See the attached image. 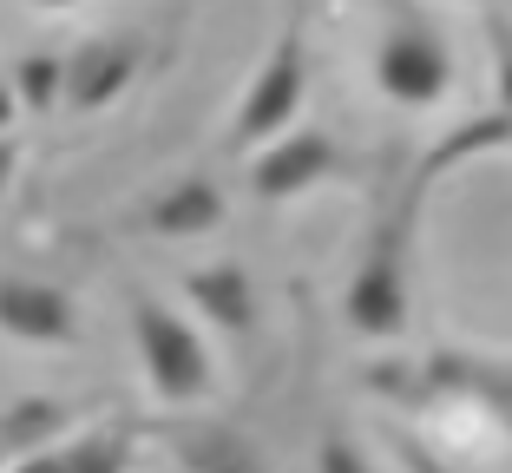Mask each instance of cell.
Wrapping results in <instances>:
<instances>
[{"mask_svg":"<svg viewBox=\"0 0 512 473\" xmlns=\"http://www.w3.org/2000/svg\"><path fill=\"white\" fill-rule=\"evenodd\" d=\"M132 336H138V362H145V382L165 401H204L211 395V355L197 342V329L178 309L138 296L132 303Z\"/></svg>","mask_w":512,"mask_h":473,"instance_id":"obj_1","label":"cell"},{"mask_svg":"<svg viewBox=\"0 0 512 473\" xmlns=\"http://www.w3.org/2000/svg\"><path fill=\"white\" fill-rule=\"evenodd\" d=\"M302 33L283 27L270 46V60H263V73L250 79V92H243L237 106V125H230V138H237L243 152H263L270 138H283V125H296L302 112Z\"/></svg>","mask_w":512,"mask_h":473,"instance_id":"obj_2","label":"cell"},{"mask_svg":"<svg viewBox=\"0 0 512 473\" xmlns=\"http://www.w3.org/2000/svg\"><path fill=\"white\" fill-rule=\"evenodd\" d=\"M348 329L368 342H388L407 329V270H401V244H394V224L381 230V244L362 257L355 283H348V303H342Z\"/></svg>","mask_w":512,"mask_h":473,"instance_id":"obj_3","label":"cell"},{"mask_svg":"<svg viewBox=\"0 0 512 473\" xmlns=\"http://www.w3.org/2000/svg\"><path fill=\"white\" fill-rule=\"evenodd\" d=\"M375 86L388 92L394 106H434V99H447V86H453L447 46H440L427 27L388 33L381 53H375Z\"/></svg>","mask_w":512,"mask_h":473,"instance_id":"obj_4","label":"cell"},{"mask_svg":"<svg viewBox=\"0 0 512 473\" xmlns=\"http://www.w3.org/2000/svg\"><path fill=\"white\" fill-rule=\"evenodd\" d=\"M342 171V152H335V138L329 132H283V138H270L263 152H256V165H250V191L256 198H302V191H316L322 178H335Z\"/></svg>","mask_w":512,"mask_h":473,"instance_id":"obj_5","label":"cell"},{"mask_svg":"<svg viewBox=\"0 0 512 473\" xmlns=\"http://www.w3.org/2000/svg\"><path fill=\"white\" fill-rule=\"evenodd\" d=\"M0 336L33 342V349H66L79 336V309L53 283H27V276H0Z\"/></svg>","mask_w":512,"mask_h":473,"instance_id":"obj_6","label":"cell"},{"mask_svg":"<svg viewBox=\"0 0 512 473\" xmlns=\"http://www.w3.org/2000/svg\"><path fill=\"white\" fill-rule=\"evenodd\" d=\"M138 73V46L132 40H92L66 60V106L73 112H99L112 106Z\"/></svg>","mask_w":512,"mask_h":473,"instance_id":"obj_7","label":"cell"},{"mask_svg":"<svg viewBox=\"0 0 512 473\" xmlns=\"http://www.w3.org/2000/svg\"><path fill=\"white\" fill-rule=\"evenodd\" d=\"M184 290H191V303L211 316V329H224V336H237V342L256 329V290H250V276H243L237 263L191 270V276H184Z\"/></svg>","mask_w":512,"mask_h":473,"instance_id":"obj_8","label":"cell"},{"mask_svg":"<svg viewBox=\"0 0 512 473\" xmlns=\"http://www.w3.org/2000/svg\"><path fill=\"white\" fill-rule=\"evenodd\" d=\"M224 224V191L211 178H178L171 191H158L145 211L151 237H204V230Z\"/></svg>","mask_w":512,"mask_h":473,"instance_id":"obj_9","label":"cell"},{"mask_svg":"<svg viewBox=\"0 0 512 473\" xmlns=\"http://www.w3.org/2000/svg\"><path fill=\"white\" fill-rule=\"evenodd\" d=\"M125 460H132V447H125L119 434H86V441L60 447V454H46V460H27V467H46V473H119Z\"/></svg>","mask_w":512,"mask_h":473,"instance_id":"obj_10","label":"cell"},{"mask_svg":"<svg viewBox=\"0 0 512 473\" xmlns=\"http://www.w3.org/2000/svg\"><path fill=\"white\" fill-rule=\"evenodd\" d=\"M506 138H512V112H493V119H473V125H460V132H453L447 145H434V152H427L421 178H440L447 165H460V158L486 152V145H506Z\"/></svg>","mask_w":512,"mask_h":473,"instance_id":"obj_11","label":"cell"},{"mask_svg":"<svg viewBox=\"0 0 512 473\" xmlns=\"http://www.w3.org/2000/svg\"><path fill=\"white\" fill-rule=\"evenodd\" d=\"M14 92L27 112H46V106H66V60H53V53H27V60L14 66Z\"/></svg>","mask_w":512,"mask_h":473,"instance_id":"obj_12","label":"cell"},{"mask_svg":"<svg viewBox=\"0 0 512 473\" xmlns=\"http://www.w3.org/2000/svg\"><path fill=\"white\" fill-rule=\"evenodd\" d=\"M184 460H191V467H211V473H224V467H256V454L243 447V434H191Z\"/></svg>","mask_w":512,"mask_h":473,"instance_id":"obj_13","label":"cell"},{"mask_svg":"<svg viewBox=\"0 0 512 473\" xmlns=\"http://www.w3.org/2000/svg\"><path fill=\"white\" fill-rule=\"evenodd\" d=\"M7 441H53L60 434V408H20V414H7Z\"/></svg>","mask_w":512,"mask_h":473,"instance_id":"obj_14","label":"cell"},{"mask_svg":"<svg viewBox=\"0 0 512 473\" xmlns=\"http://www.w3.org/2000/svg\"><path fill=\"white\" fill-rule=\"evenodd\" d=\"M316 467H342V473H362L368 460L355 454V447H342V434H329V447H322V454H316Z\"/></svg>","mask_w":512,"mask_h":473,"instance_id":"obj_15","label":"cell"},{"mask_svg":"<svg viewBox=\"0 0 512 473\" xmlns=\"http://www.w3.org/2000/svg\"><path fill=\"white\" fill-rule=\"evenodd\" d=\"M14 171H20V145H14V132H0V191H7Z\"/></svg>","mask_w":512,"mask_h":473,"instance_id":"obj_16","label":"cell"},{"mask_svg":"<svg viewBox=\"0 0 512 473\" xmlns=\"http://www.w3.org/2000/svg\"><path fill=\"white\" fill-rule=\"evenodd\" d=\"M14 99H20V92H7V86H0V132L14 125Z\"/></svg>","mask_w":512,"mask_h":473,"instance_id":"obj_17","label":"cell"},{"mask_svg":"<svg viewBox=\"0 0 512 473\" xmlns=\"http://www.w3.org/2000/svg\"><path fill=\"white\" fill-rule=\"evenodd\" d=\"M33 7H73V0H33Z\"/></svg>","mask_w":512,"mask_h":473,"instance_id":"obj_18","label":"cell"}]
</instances>
